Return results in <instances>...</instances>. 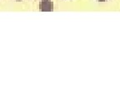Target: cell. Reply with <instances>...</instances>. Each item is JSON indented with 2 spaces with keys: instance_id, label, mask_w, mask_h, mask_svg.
<instances>
[{
  "instance_id": "cell-1",
  "label": "cell",
  "mask_w": 120,
  "mask_h": 112,
  "mask_svg": "<svg viewBox=\"0 0 120 112\" xmlns=\"http://www.w3.org/2000/svg\"><path fill=\"white\" fill-rule=\"evenodd\" d=\"M39 9L42 12H51L53 9V3L50 0H43L39 4Z\"/></svg>"
},
{
  "instance_id": "cell-2",
  "label": "cell",
  "mask_w": 120,
  "mask_h": 112,
  "mask_svg": "<svg viewBox=\"0 0 120 112\" xmlns=\"http://www.w3.org/2000/svg\"><path fill=\"white\" fill-rule=\"evenodd\" d=\"M98 1H99V2H105V1H107V0H98Z\"/></svg>"
},
{
  "instance_id": "cell-3",
  "label": "cell",
  "mask_w": 120,
  "mask_h": 112,
  "mask_svg": "<svg viewBox=\"0 0 120 112\" xmlns=\"http://www.w3.org/2000/svg\"><path fill=\"white\" fill-rule=\"evenodd\" d=\"M16 1H22V0H16Z\"/></svg>"
}]
</instances>
